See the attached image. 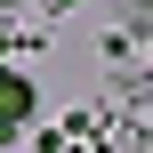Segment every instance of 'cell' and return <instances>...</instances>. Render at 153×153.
Wrapping results in <instances>:
<instances>
[{
    "instance_id": "1",
    "label": "cell",
    "mask_w": 153,
    "mask_h": 153,
    "mask_svg": "<svg viewBox=\"0 0 153 153\" xmlns=\"http://www.w3.org/2000/svg\"><path fill=\"white\" fill-rule=\"evenodd\" d=\"M0 113H8V121H24V113H32V89H24V73H8V81H0Z\"/></svg>"
}]
</instances>
